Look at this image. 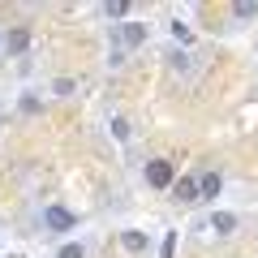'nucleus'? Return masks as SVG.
Wrapping results in <instances>:
<instances>
[{"label":"nucleus","mask_w":258,"mask_h":258,"mask_svg":"<svg viewBox=\"0 0 258 258\" xmlns=\"http://www.w3.org/2000/svg\"><path fill=\"white\" fill-rule=\"evenodd\" d=\"M254 13H258V5H254V0H237V5H232V18H237V22H249Z\"/></svg>","instance_id":"9"},{"label":"nucleus","mask_w":258,"mask_h":258,"mask_svg":"<svg viewBox=\"0 0 258 258\" xmlns=\"http://www.w3.org/2000/svg\"><path fill=\"white\" fill-rule=\"evenodd\" d=\"M172 249H176V237L168 232V241H164V258H172Z\"/></svg>","instance_id":"17"},{"label":"nucleus","mask_w":258,"mask_h":258,"mask_svg":"<svg viewBox=\"0 0 258 258\" xmlns=\"http://www.w3.org/2000/svg\"><path fill=\"white\" fill-rule=\"evenodd\" d=\"M26 47H30V30L26 26H13L9 35H5V52H9V56H22Z\"/></svg>","instance_id":"5"},{"label":"nucleus","mask_w":258,"mask_h":258,"mask_svg":"<svg viewBox=\"0 0 258 258\" xmlns=\"http://www.w3.org/2000/svg\"><path fill=\"white\" fill-rule=\"evenodd\" d=\"M211 232H215V237L237 232V215H232V211H215V215H211Z\"/></svg>","instance_id":"6"},{"label":"nucleus","mask_w":258,"mask_h":258,"mask_svg":"<svg viewBox=\"0 0 258 258\" xmlns=\"http://www.w3.org/2000/svg\"><path fill=\"white\" fill-rule=\"evenodd\" d=\"M0 47H5V30H0Z\"/></svg>","instance_id":"18"},{"label":"nucleus","mask_w":258,"mask_h":258,"mask_svg":"<svg viewBox=\"0 0 258 258\" xmlns=\"http://www.w3.org/2000/svg\"><path fill=\"white\" fill-rule=\"evenodd\" d=\"M125 13H129V5H120V0H116V5H108V18H125Z\"/></svg>","instance_id":"16"},{"label":"nucleus","mask_w":258,"mask_h":258,"mask_svg":"<svg viewBox=\"0 0 258 258\" xmlns=\"http://www.w3.org/2000/svg\"><path fill=\"white\" fill-rule=\"evenodd\" d=\"M22 112H26V116H35V112H39V99H35V95H26V99H22Z\"/></svg>","instance_id":"15"},{"label":"nucleus","mask_w":258,"mask_h":258,"mask_svg":"<svg viewBox=\"0 0 258 258\" xmlns=\"http://www.w3.org/2000/svg\"><path fill=\"white\" fill-rule=\"evenodd\" d=\"M43 224H47V228H52V232H69V228H74V215H69V211H64V207H47V211H43Z\"/></svg>","instance_id":"3"},{"label":"nucleus","mask_w":258,"mask_h":258,"mask_svg":"<svg viewBox=\"0 0 258 258\" xmlns=\"http://www.w3.org/2000/svg\"><path fill=\"white\" fill-rule=\"evenodd\" d=\"M129 134H134L129 120H125V116H112V138H116V142H129Z\"/></svg>","instance_id":"10"},{"label":"nucleus","mask_w":258,"mask_h":258,"mask_svg":"<svg viewBox=\"0 0 258 258\" xmlns=\"http://www.w3.org/2000/svg\"><path fill=\"white\" fill-rule=\"evenodd\" d=\"M168 64H172L176 74H189V52H172V56H168Z\"/></svg>","instance_id":"12"},{"label":"nucleus","mask_w":258,"mask_h":258,"mask_svg":"<svg viewBox=\"0 0 258 258\" xmlns=\"http://www.w3.org/2000/svg\"><path fill=\"white\" fill-rule=\"evenodd\" d=\"M172 198L176 203H198V176H176L172 181Z\"/></svg>","instance_id":"4"},{"label":"nucleus","mask_w":258,"mask_h":258,"mask_svg":"<svg viewBox=\"0 0 258 258\" xmlns=\"http://www.w3.org/2000/svg\"><path fill=\"white\" fill-rule=\"evenodd\" d=\"M172 181H176V172H172L168 159H151V164H147V185H155V189H172Z\"/></svg>","instance_id":"2"},{"label":"nucleus","mask_w":258,"mask_h":258,"mask_svg":"<svg viewBox=\"0 0 258 258\" xmlns=\"http://www.w3.org/2000/svg\"><path fill=\"white\" fill-rule=\"evenodd\" d=\"M215 194H220V172H203L198 176V203L203 198H215Z\"/></svg>","instance_id":"7"},{"label":"nucleus","mask_w":258,"mask_h":258,"mask_svg":"<svg viewBox=\"0 0 258 258\" xmlns=\"http://www.w3.org/2000/svg\"><path fill=\"white\" fill-rule=\"evenodd\" d=\"M120 245H125L129 254H147V237H142V232H134V228L120 232Z\"/></svg>","instance_id":"8"},{"label":"nucleus","mask_w":258,"mask_h":258,"mask_svg":"<svg viewBox=\"0 0 258 258\" xmlns=\"http://www.w3.org/2000/svg\"><path fill=\"white\" fill-rule=\"evenodd\" d=\"M56 258H86V249L82 245H60V254Z\"/></svg>","instance_id":"14"},{"label":"nucleus","mask_w":258,"mask_h":258,"mask_svg":"<svg viewBox=\"0 0 258 258\" xmlns=\"http://www.w3.org/2000/svg\"><path fill=\"white\" fill-rule=\"evenodd\" d=\"M52 91H56V95H74V91H78V82H74V78H56Z\"/></svg>","instance_id":"13"},{"label":"nucleus","mask_w":258,"mask_h":258,"mask_svg":"<svg viewBox=\"0 0 258 258\" xmlns=\"http://www.w3.org/2000/svg\"><path fill=\"white\" fill-rule=\"evenodd\" d=\"M112 43H116L120 52H125V47H142L147 43V26H142V22H120V26L112 30Z\"/></svg>","instance_id":"1"},{"label":"nucleus","mask_w":258,"mask_h":258,"mask_svg":"<svg viewBox=\"0 0 258 258\" xmlns=\"http://www.w3.org/2000/svg\"><path fill=\"white\" fill-rule=\"evenodd\" d=\"M172 39H176V43H181V47H185V43H194V30H189V26H185V22H181V18H176V22H172Z\"/></svg>","instance_id":"11"}]
</instances>
